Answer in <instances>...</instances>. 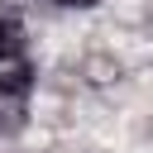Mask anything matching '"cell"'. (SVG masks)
Wrapping results in <instances>:
<instances>
[{
	"label": "cell",
	"instance_id": "obj_1",
	"mask_svg": "<svg viewBox=\"0 0 153 153\" xmlns=\"http://www.w3.org/2000/svg\"><path fill=\"white\" fill-rule=\"evenodd\" d=\"M29 91H33V86L0 81V143H5V139H19V134L29 129Z\"/></svg>",
	"mask_w": 153,
	"mask_h": 153
},
{
	"label": "cell",
	"instance_id": "obj_2",
	"mask_svg": "<svg viewBox=\"0 0 153 153\" xmlns=\"http://www.w3.org/2000/svg\"><path fill=\"white\" fill-rule=\"evenodd\" d=\"M24 53V24L0 5V62H10V57H19Z\"/></svg>",
	"mask_w": 153,
	"mask_h": 153
},
{
	"label": "cell",
	"instance_id": "obj_3",
	"mask_svg": "<svg viewBox=\"0 0 153 153\" xmlns=\"http://www.w3.org/2000/svg\"><path fill=\"white\" fill-rule=\"evenodd\" d=\"M53 5H62V10H96L100 0H53Z\"/></svg>",
	"mask_w": 153,
	"mask_h": 153
}]
</instances>
